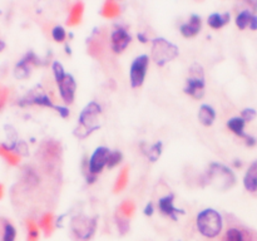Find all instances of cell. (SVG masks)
Returning <instances> with one entry per match:
<instances>
[{"instance_id":"6da1fadb","label":"cell","mask_w":257,"mask_h":241,"mask_svg":"<svg viewBox=\"0 0 257 241\" xmlns=\"http://www.w3.org/2000/svg\"><path fill=\"white\" fill-rule=\"evenodd\" d=\"M197 228L206 238H216L222 229V217L214 210H205L197 216Z\"/></svg>"},{"instance_id":"7a4b0ae2","label":"cell","mask_w":257,"mask_h":241,"mask_svg":"<svg viewBox=\"0 0 257 241\" xmlns=\"http://www.w3.org/2000/svg\"><path fill=\"white\" fill-rule=\"evenodd\" d=\"M100 113V107L95 102L89 103L84 111L82 112L79 118V125L76 130V136L79 139L87 137L90 132L98 128V114Z\"/></svg>"},{"instance_id":"3957f363","label":"cell","mask_w":257,"mask_h":241,"mask_svg":"<svg viewBox=\"0 0 257 241\" xmlns=\"http://www.w3.org/2000/svg\"><path fill=\"white\" fill-rule=\"evenodd\" d=\"M178 54V49L173 44L168 43L165 39H154L152 46V58L157 64L163 65L165 63L174 59Z\"/></svg>"},{"instance_id":"277c9868","label":"cell","mask_w":257,"mask_h":241,"mask_svg":"<svg viewBox=\"0 0 257 241\" xmlns=\"http://www.w3.org/2000/svg\"><path fill=\"white\" fill-rule=\"evenodd\" d=\"M95 228H97V222L94 219H89L83 215L81 216H76L71 222V229L73 235L76 236L78 240L87 241L94 234Z\"/></svg>"},{"instance_id":"5b68a950","label":"cell","mask_w":257,"mask_h":241,"mask_svg":"<svg viewBox=\"0 0 257 241\" xmlns=\"http://www.w3.org/2000/svg\"><path fill=\"white\" fill-rule=\"evenodd\" d=\"M111 152L106 147H99V148L95 149V152L93 153V156L89 160V176H88V182H93L97 177V175L99 172H102L103 167L107 166L108 162V157Z\"/></svg>"},{"instance_id":"8992f818","label":"cell","mask_w":257,"mask_h":241,"mask_svg":"<svg viewBox=\"0 0 257 241\" xmlns=\"http://www.w3.org/2000/svg\"><path fill=\"white\" fill-rule=\"evenodd\" d=\"M41 156L48 170H51L58 162L60 156V145L55 141H46L41 147Z\"/></svg>"},{"instance_id":"52a82bcc","label":"cell","mask_w":257,"mask_h":241,"mask_svg":"<svg viewBox=\"0 0 257 241\" xmlns=\"http://www.w3.org/2000/svg\"><path fill=\"white\" fill-rule=\"evenodd\" d=\"M148 63L149 59L147 55H141V57H138L132 63V67H130V83H132V87H141L144 81V77H146Z\"/></svg>"},{"instance_id":"ba28073f","label":"cell","mask_w":257,"mask_h":241,"mask_svg":"<svg viewBox=\"0 0 257 241\" xmlns=\"http://www.w3.org/2000/svg\"><path fill=\"white\" fill-rule=\"evenodd\" d=\"M221 181L225 184L226 189L235 184V176L228 168L219 165H212L211 170L209 171V181Z\"/></svg>"},{"instance_id":"9c48e42d","label":"cell","mask_w":257,"mask_h":241,"mask_svg":"<svg viewBox=\"0 0 257 241\" xmlns=\"http://www.w3.org/2000/svg\"><path fill=\"white\" fill-rule=\"evenodd\" d=\"M57 83L58 86H59L60 96H62L63 100H64L67 104L73 103L74 95H76V82H74L73 77L69 76V74H65L64 78L60 79Z\"/></svg>"},{"instance_id":"30bf717a","label":"cell","mask_w":257,"mask_h":241,"mask_svg":"<svg viewBox=\"0 0 257 241\" xmlns=\"http://www.w3.org/2000/svg\"><path fill=\"white\" fill-rule=\"evenodd\" d=\"M104 41H106V37L100 30L95 32L92 38L88 41V53L93 58H97V59L102 58L103 51H104Z\"/></svg>"},{"instance_id":"8fae6325","label":"cell","mask_w":257,"mask_h":241,"mask_svg":"<svg viewBox=\"0 0 257 241\" xmlns=\"http://www.w3.org/2000/svg\"><path fill=\"white\" fill-rule=\"evenodd\" d=\"M111 43L112 50L114 53H122L130 43V36L125 29H117L116 32L112 33Z\"/></svg>"},{"instance_id":"7c38bea8","label":"cell","mask_w":257,"mask_h":241,"mask_svg":"<svg viewBox=\"0 0 257 241\" xmlns=\"http://www.w3.org/2000/svg\"><path fill=\"white\" fill-rule=\"evenodd\" d=\"M227 126H228V128H230V130L235 133V135L240 136V137H242V139L246 140V144L249 145V146H254V145L256 144L255 139H252V137H250V136H247L246 133L244 132L245 121L242 118H240V117H236V118L230 119L227 123Z\"/></svg>"},{"instance_id":"4fadbf2b","label":"cell","mask_w":257,"mask_h":241,"mask_svg":"<svg viewBox=\"0 0 257 241\" xmlns=\"http://www.w3.org/2000/svg\"><path fill=\"white\" fill-rule=\"evenodd\" d=\"M184 91H186L187 95L192 96L196 99L202 98L203 93H205V82H203V78H192V77H190L188 81H187V86Z\"/></svg>"},{"instance_id":"5bb4252c","label":"cell","mask_w":257,"mask_h":241,"mask_svg":"<svg viewBox=\"0 0 257 241\" xmlns=\"http://www.w3.org/2000/svg\"><path fill=\"white\" fill-rule=\"evenodd\" d=\"M201 29V18L197 15H192L191 19L181 27L182 36L186 38H192L200 32Z\"/></svg>"},{"instance_id":"9a60e30c","label":"cell","mask_w":257,"mask_h":241,"mask_svg":"<svg viewBox=\"0 0 257 241\" xmlns=\"http://www.w3.org/2000/svg\"><path fill=\"white\" fill-rule=\"evenodd\" d=\"M84 13V4L82 1H77L72 5L71 11H69V18L67 20V24L69 27L78 25L82 22V16Z\"/></svg>"},{"instance_id":"2e32d148","label":"cell","mask_w":257,"mask_h":241,"mask_svg":"<svg viewBox=\"0 0 257 241\" xmlns=\"http://www.w3.org/2000/svg\"><path fill=\"white\" fill-rule=\"evenodd\" d=\"M158 206H160V210L163 212V214L172 217L173 220L177 219L176 215L178 214L179 210L176 209V207L173 206V196H166V197L161 198Z\"/></svg>"},{"instance_id":"e0dca14e","label":"cell","mask_w":257,"mask_h":241,"mask_svg":"<svg viewBox=\"0 0 257 241\" xmlns=\"http://www.w3.org/2000/svg\"><path fill=\"white\" fill-rule=\"evenodd\" d=\"M121 14V6L117 1L114 0H107L106 3L103 4L102 8V15L104 18H108V19H112V18H116Z\"/></svg>"},{"instance_id":"ac0fdd59","label":"cell","mask_w":257,"mask_h":241,"mask_svg":"<svg viewBox=\"0 0 257 241\" xmlns=\"http://www.w3.org/2000/svg\"><path fill=\"white\" fill-rule=\"evenodd\" d=\"M128 174H129V166H125V167L121 170L119 172L118 177L116 180V184H114V193H118L121 191H123L127 186V182H128Z\"/></svg>"},{"instance_id":"d6986e66","label":"cell","mask_w":257,"mask_h":241,"mask_svg":"<svg viewBox=\"0 0 257 241\" xmlns=\"http://www.w3.org/2000/svg\"><path fill=\"white\" fill-rule=\"evenodd\" d=\"M214 111L210 106H202L200 108V113H198V118H200L201 123L205 126H211L214 121Z\"/></svg>"},{"instance_id":"ffe728a7","label":"cell","mask_w":257,"mask_h":241,"mask_svg":"<svg viewBox=\"0 0 257 241\" xmlns=\"http://www.w3.org/2000/svg\"><path fill=\"white\" fill-rule=\"evenodd\" d=\"M230 22V14H212L209 18V24L210 27L214 28V29H219L223 25H226Z\"/></svg>"},{"instance_id":"44dd1931","label":"cell","mask_w":257,"mask_h":241,"mask_svg":"<svg viewBox=\"0 0 257 241\" xmlns=\"http://www.w3.org/2000/svg\"><path fill=\"white\" fill-rule=\"evenodd\" d=\"M0 156H3L4 158L6 160V162L10 163V165H18L20 161V156L19 153L11 151L10 148H8L4 145H0Z\"/></svg>"},{"instance_id":"7402d4cb","label":"cell","mask_w":257,"mask_h":241,"mask_svg":"<svg viewBox=\"0 0 257 241\" xmlns=\"http://www.w3.org/2000/svg\"><path fill=\"white\" fill-rule=\"evenodd\" d=\"M244 185L246 187V190L250 193H255L257 190V175L255 174L251 168H249L246 176L244 179Z\"/></svg>"},{"instance_id":"603a6c76","label":"cell","mask_w":257,"mask_h":241,"mask_svg":"<svg viewBox=\"0 0 257 241\" xmlns=\"http://www.w3.org/2000/svg\"><path fill=\"white\" fill-rule=\"evenodd\" d=\"M53 224H54V216H53V214H49L48 212V214H45L41 219V228L43 229L46 236H49L53 233V229H54Z\"/></svg>"},{"instance_id":"cb8c5ba5","label":"cell","mask_w":257,"mask_h":241,"mask_svg":"<svg viewBox=\"0 0 257 241\" xmlns=\"http://www.w3.org/2000/svg\"><path fill=\"white\" fill-rule=\"evenodd\" d=\"M252 19V14L250 10H244L238 14L237 18H236V25H237L240 29H245L250 25V22Z\"/></svg>"},{"instance_id":"d4e9b609","label":"cell","mask_w":257,"mask_h":241,"mask_svg":"<svg viewBox=\"0 0 257 241\" xmlns=\"http://www.w3.org/2000/svg\"><path fill=\"white\" fill-rule=\"evenodd\" d=\"M27 228H28V241H37L39 238L38 226L33 220H27Z\"/></svg>"},{"instance_id":"484cf974","label":"cell","mask_w":257,"mask_h":241,"mask_svg":"<svg viewBox=\"0 0 257 241\" xmlns=\"http://www.w3.org/2000/svg\"><path fill=\"white\" fill-rule=\"evenodd\" d=\"M134 210H135V206L132 201H125V202L121 205L119 207V214L123 215L125 217H130L133 214H134Z\"/></svg>"},{"instance_id":"4316f807","label":"cell","mask_w":257,"mask_h":241,"mask_svg":"<svg viewBox=\"0 0 257 241\" xmlns=\"http://www.w3.org/2000/svg\"><path fill=\"white\" fill-rule=\"evenodd\" d=\"M15 229L11 224L9 222H5L4 225V231H3V238H1V241H14L15 240Z\"/></svg>"},{"instance_id":"83f0119b","label":"cell","mask_w":257,"mask_h":241,"mask_svg":"<svg viewBox=\"0 0 257 241\" xmlns=\"http://www.w3.org/2000/svg\"><path fill=\"white\" fill-rule=\"evenodd\" d=\"M223 241H244V236H242L241 231L237 230V229H230Z\"/></svg>"},{"instance_id":"f1b7e54d","label":"cell","mask_w":257,"mask_h":241,"mask_svg":"<svg viewBox=\"0 0 257 241\" xmlns=\"http://www.w3.org/2000/svg\"><path fill=\"white\" fill-rule=\"evenodd\" d=\"M28 76H29V65L22 60L15 68V77L16 78H25Z\"/></svg>"},{"instance_id":"f546056e","label":"cell","mask_w":257,"mask_h":241,"mask_svg":"<svg viewBox=\"0 0 257 241\" xmlns=\"http://www.w3.org/2000/svg\"><path fill=\"white\" fill-rule=\"evenodd\" d=\"M121 160H122V154H121V152L118 151L111 152V154H109L108 157V162H107V166H108L109 168L114 167V166H117L119 162H121Z\"/></svg>"},{"instance_id":"4dcf8cb0","label":"cell","mask_w":257,"mask_h":241,"mask_svg":"<svg viewBox=\"0 0 257 241\" xmlns=\"http://www.w3.org/2000/svg\"><path fill=\"white\" fill-rule=\"evenodd\" d=\"M51 36H53L54 41L58 42V43H63L65 41V38H67V34H65L64 29L62 27H55L53 29V32H51Z\"/></svg>"},{"instance_id":"1f68e13d","label":"cell","mask_w":257,"mask_h":241,"mask_svg":"<svg viewBox=\"0 0 257 241\" xmlns=\"http://www.w3.org/2000/svg\"><path fill=\"white\" fill-rule=\"evenodd\" d=\"M161 144H156L153 145L152 147H149L148 152H147V154H148V158L151 161H157V158L160 157L161 154Z\"/></svg>"},{"instance_id":"d6a6232c","label":"cell","mask_w":257,"mask_h":241,"mask_svg":"<svg viewBox=\"0 0 257 241\" xmlns=\"http://www.w3.org/2000/svg\"><path fill=\"white\" fill-rule=\"evenodd\" d=\"M117 225H118L121 234H126L128 231V229H129V222L127 221V217H125L123 215L117 216Z\"/></svg>"},{"instance_id":"836d02e7","label":"cell","mask_w":257,"mask_h":241,"mask_svg":"<svg viewBox=\"0 0 257 241\" xmlns=\"http://www.w3.org/2000/svg\"><path fill=\"white\" fill-rule=\"evenodd\" d=\"M53 72H54V76H55V79H57V82H59L60 79H63L65 77L64 69H63L60 63L55 62L54 64H53Z\"/></svg>"},{"instance_id":"e575fe53","label":"cell","mask_w":257,"mask_h":241,"mask_svg":"<svg viewBox=\"0 0 257 241\" xmlns=\"http://www.w3.org/2000/svg\"><path fill=\"white\" fill-rule=\"evenodd\" d=\"M255 117H256V111H255V109H244V111H242L241 118L244 119L245 122H246V121H252Z\"/></svg>"},{"instance_id":"d590c367","label":"cell","mask_w":257,"mask_h":241,"mask_svg":"<svg viewBox=\"0 0 257 241\" xmlns=\"http://www.w3.org/2000/svg\"><path fill=\"white\" fill-rule=\"evenodd\" d=\"M8 90L6 88H3V90H0V109L3 108L4 104H5L6 102V98H8Z\"/></svg>"},{"instance_id":"8d00e7d4","label":"cell","mask_w":257,"mask_h":241,"mask_svg":"<svg viewBox=\"0 0 257 241\" xmlns=\"http://www.w3.org/2000/svg\"><path fill=\"white\" fill-rule=\"evenodd\" d=\"M250 28L252 30H257V16L256 15H252V19L250 22Z\"/></svg>"},{"instance_id":"74e56055","label":"cell","mask_w":257,"mask_h":241,"mask_svg":"<svg viewBox=\"0 0 257 241\" xmlns=\"http://www.w3.org/2000/svg\"><path fill=\"white\" fill-rule=\"evenodd\" d=\"M16 149H18V152H20V153H27V145L20 142V144L18 145V147H16Z\"/></svg>"},{"instance_id":"f35d334b","label":"cell","mask_w":257,"mask_h":241,"mask_svg":"<svg viewBox=\"0 0 257 241\" xmlns=\"http://www.w3.org/2000/svg\"><path fill=\"white\" fill-rule=\"evenodd\" d=\"M138 38L141 39V41L143 42V43H146V42H147V38H146V37L143 36V34H139V36H138Z\"/></svg>"},{"instance_id":"ab89813d","label":"cell","mask_w":257,"mask_h":241,"mask_svg":"<svg viewBox=\"0 0 257 241\" xmlns=\"http://www.w3.org/2000/svg\"><path fill=\"white\" fill-rule=\"evenodd\" d=\"M146 214L147 215H151L152 214V206L151 205H149L148 207H147V209H146Z\"/></svg>"},{"instance_id":"60d3db41","label":"cell","mask_w":257,"mask_h":241,"mask_svg":"<svg viewBox=\"0 0 257 241\" xmlns=\"http://www.w3.org/2000/svg\"><path fill=\"white\" fill-rule=\"evenodd\" d=\"M3 193H4V189H3V185H0V198L3 197Z\"/></svg>"},{"instance_id":"b9f144b4","label":"cell","mask_w":257,"mask_h":241,"mask_svg":"<svg viewBox=\"0 0 257 241\" xmlns=\"http://www.w3.org/2000/svg\"><path fill=\"white\" fill-rule=\"evenodd\" d=\"M3 48H4V44L0 43V49H3Z\"/></svg>"}]
</instances>
